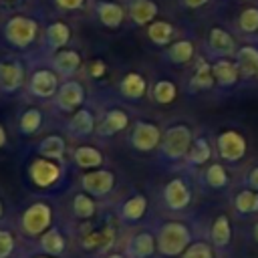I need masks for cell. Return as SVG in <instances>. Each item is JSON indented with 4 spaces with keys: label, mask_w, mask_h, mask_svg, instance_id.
<instances>
[{
    "label": "cell",
    "mask_w": 258,
    "mask_h": 258,
    "mask_svg": "<svg viewBox=\"0 0 258 258\" xmlns=\"http://www.w3.org/2000/svg\"><path fill=\"white\" fill-rule=\"evenodd\" d=\"M189 246V230L181 222H167L157 232V250L163 256H179Z\"/></svg>",
    "instance_id": "obj_1"
},
{
    "label": "cell",
    "mask_w": 258,
    "mask_h": 258,
    "mask_svg": "<svg viewBox=\"0 0 258 258\" xmlns=\"http://www.w3.org/2000/svg\"><path fill=\"white\" fill-rule=\"evenodd\" d=\"M50 224H52V210L44 202L30 204L20 218V226H22L24 234L30 238H40L50 228Z\"/></svg>",
    "instance_id": "obj_2"
},
{
    "label": "cell",
    "mask_w": 258,
    "mask_h": 258,
    "mask_svg": "<svg viewBox=\"0 0 258 258\" xmlns=\"http://www.w3.org/2000/svg\"><path fill=\"white\" fill-rule=\"evenodd\" d=\"M38 32V24L32 18L26 16H12L6 26H4V36L10 44H14L16 48H26L30 46V42L36 38Z\"/></svg>",
    "instance_id": "obj_3"
},
{
    "label": "cell",
    "mask_w": 258,
    "mask_h": 258,
    "mask_svg": "<svg viewBox=\"0 0 258 258\" xmlns=\"http://www.w3.org/2000/svg\"><path fill=\"white\" fill-rule=\"evenodd\" d=\"M191 147V131L185 125H173L165 131L163 141H161V149L169 159H179L183 155H187Z\"/></svg>",
    "instance_id": "obj_4"
},
{
    "label": "cell",
    "mask_w": 258,
    "mask_h": 258,
    "mask_svg": "<svg viewBox=\"0 0 258 258\" xmlns=\"http://www.w3.org/2000/svg\"><path fill=\"white\" fill-rule=\"evenodd\" d=\"M81 185L83 189L89 194V196H95V198H103L107 196L113 185H115V175L113 171L109 169H93V171H87L83 177H81Z\"/></svg>",
    "instance_id": "obj_5"
},
{
    "label": "cell",
    "mask_w": 258,
    "mask_h": 258,
    "mask_svg": "<svg viewBox=\"0 0 258 258\" xmlns=\"http://www.w3.org/2000/svg\"><path fill=\"white\" fill-rule=\"evenodd\" d=\"M28 175L32 179L34 185L38 187H50L58 177H60V167L46 157H38L30 163L28 167Z\"/></svg>",
    "instance_id": "obj_6"
},
{
    "label": "cell",
    "mask_w": 258,
    "mask_h": 258,
    "mask_svg": "<svg viewBox=\"0 0 258 258\" xmlns=\"http://www.w3.org/2000/svg\"><path fill=\"white\" fill-rule=\"evenodd\" d=\"M218 151L228 161H238L246 153V141L238 131H224L218 137Z\"/></svg>",
    "instance_id": "obj_7"
},
{
    "label": "cell",
    "mask_w": 258,
    "mask_h": 258,
    "mask_svg": "<svg viewBox=\"0 0 258 258\" xmlns=\"http://www.w3.org/2000/svg\"><path fill=\"white\" fill-rule=\"evenodd\" d=\"M161 139V133L157 129V125L153 123H145V121H139L131 133V145L139 151H151L157 147Z\"/></svg>",
    "instance_id": "obj_8"
},
{
    "label": "cell",
    "mask_w": 258,
    "mask_h": 258,
    "mask_svg": "<svg viewBox=\"0 0 258 258\" xmlns=\"http://www.w3.org/2000/svg\"><path fill=\"white\" fill-rule=\"evenodd\" d=\"M85 101V89L81 83L77 81H67L62 83V87L56 91V103L62 111H71L75 113L79 109V105Z\"/></svg>",
    "instance_id": "obj_9"
},
{
    "label": "cell",
    "mask_w": 258,
    "mask_h": 258,
    "mask_svg": "<svg viewBox=\"0 0 258 258\" xmlns=\"http://www.w3.org/2000/svg\"><path fill=\"white\" fill-rule=\"evenodd\" d=\"M58 91L56 75L48 69H40L30 79V93L36 97H52Z\"/></svg>",
    "instance_id": "obj_10"
},
{
    "label": "cell",
    "mask_w": 258,
    "mask_h": 258,
    "mask_svg": "<svg viewBox=\"0 0 258 258\" xmlns=\"http://www.w3.org/2000/svg\"><path fill=\"white\" fill-rule=\"evenodd\" d=\"M155 250H157V238H153L149 232L135 234L127 244L129 258H151Z\"/></svg>",
    "instance_id": "obj_11"
},
{
    "label": "cell",
    "mask_w": 258,
    "mask_h": 258,
    "mask_svg": "<svg viewBox=\"0 0 258 258\" xmlns=\"http://www.w3.org/2000/svg\"><path fill=\"white\" fill-rule=\"evenodd\" d=\"M163 198L171 210H183L191 200L189 189L181 179H171L163 189Z\"/></svg>",
    "instance_id": "obj_12"
},
{
    "label": "cell",
    "mask_w": 258,
    "mask_h": 258,
    "mask_svg": "<svg viewBox=\"0 0 258 258\" xmlns=\"http://www.w3.org/2000/svg\"><path fill=\"white\" fill-rule=\"evenodd\" d=\"M38 244H40L42 254H48V256H52V258L60 256V254L64 252V246H67L64 236L60 234V230H58V228H52V226L40 236Z\"/></svg>",
    "instance_id": "obj_13"
},
{
    "label": "cell",
    "mask_w": 258,
    "mask_h": 258,
    "mask_svg": "<svg viewBox=\"0 0 258 258\" xmlns=\"http://www.w3.org/2000/svg\"><path fill=\"white\" fill-rule=\"evenodd\" d=\"M129 16L135 24H147L157 16V4L153 0H131L129 2Z\"/></svg>",
    "instance_id": "obj_14"
},
{
    "label": "cell",
    "mask_w": 258,
    "mask_h": 258,
    "mask_svg": "<svg viewBox=\"0 0 258 258\" xmlns=\"http://www.w3.org/2000/svg\"><path fill=\"white\" fill-rule=\"evenodd\" d=\"M24 81V71L18 62H0V87L4 91H16Z\"/></svg>",
    "instance_id": "obj_15"
},
{
    "label": "cell",
    "mask_w": 258,
    "mask_h": 258,
    "mask_svg": "<svg viewBox=\"0 0 258 258\" xmlns=\"http://www.w3.org/2000/svg\"><path fill=\"white\" fill-rule=\"evenodd\" d=\"M208 42H210V46H212L214 52L224 54V56H228V54H232V52L236 50V42H234L232 34L226 32L224 28H220V26H214V28L210 30Z\"/></svg>",
    "instance_id": "obj_16"
},
{
    "label": "cell",
    "mask_w": 258,
    "mask_h": 258,
    "mask_svg": "<svg viewBox=\"0 0 258 258\" xmlns=\"http://www.w3.org/2000/svg\"><path fill=\"white\" fill-rule=\"evenodd\" d=\"M113 240H115V232H113V228H103V230H93L91 234H85V238H83V248L85 250H97V252H101V250H107L111 244H113Z\"/></svg>",
    "instance_id": "obj_17"
},
{
    "label": "cell",
    "mask_w": 258,
    "mask_h": 258,
    "mask_svg": "<svg viewBox=\"0 0 258 258\" xmlns=\"http://www.w3.org/2000/svg\"><path fill=\"white\" fill-rule=\"evenodd\" d=\"M238 64H234L232 60H228V58H220V60H216L214 64H212V71H214V79H216V83L218 85H222V87H230V85H234L236 81H238Z\"/></svg>",
    "instance_id": "obj_18"
},
{
    "label": "cell",
    "mask_w": 258,
    "mask_h": 258,
    "mask_svg": "<svg viewBox=\"0 0 258 258\" xmlns=\"http://www.w3.org/2000/svg\"><path fill=\"white\" fill-rule=\"evenodd\" d=\"M97 16L107 28H117L123 22V8L115 2H99L97 4Z\"/></svg>",
    "instance_id": "obj_19"
},
{
    "label": "cell",
    "mask_w": 258,
    "mask_h": 258,
    "mask_svg": "<svg viewBox=\"0 0 258 258\" xmlns=\"http://www.w3.org/2000/svg\"><path fill=\"white\" fill-rule=\"evenodd\" d=\"M145 210H147V198L141 196V194H137V196H131L129 200L123 202V206H121V218L125 222H137V220L143 218Z\"/></svg>",
    "instance_id": "obj_20"
},
{
    "label": "cell",
    "mask_w": 258,
    "mask_h": 258,
    "mask_svg": "<svg viewBox=\"0 0 258 258\" xmlns=\"http://www.w3.org/2000/svg\"><path fill=\"white\" fill-rule=\"evenodd\" d=\"M145 87H147V83H145V79L139 73H127L123 77L119 89H121V95L123 97H127V99H139V97H143Z\"/></svg>",
    "instance_id": "obj_21"
},
{
    "label": "cell",
    "mask_w": 258,
    "mask_h": 258,
    "mask_svg": "<svg viewBox=\"0 0 258 258\" xmlns=\"http://www.w3.org/2000/svg\"><path fill=\"white\" fill-rule=\"evenodd\" d=\"M69 129H71L75 135L85 137V135L93 133V129H95V119H93V115H91L89 111L79 109V111L73 113V117H71V121H69Z\"/></svg>",
    "instance_id": "obj_22"
},
{
    "label": "cell",
    "mask_w": 258,
    "mask_h": 258,
    "mask_svg": "<svg viewBox=\"0 0 258 258\" xmlns=\"http://www.w3.org/2000/svg\"><path fill=\"white\" fill-rule=\"evenodd\" d=\"M38 153H40V157H46V159H52V161L62 159V155H64V139L58 137V135L44 137L40 141V145H38Z\"/></svg>",
    "instance_id": "obj_23"
},
{
    "label": "cell",
    "mask_w": 258,
    "mask_h": 258,
    "mask_svg": "<svg viewBox=\"0 0 258 258\" xmlns=\"http://www.w3.org/2000/svg\"><path fill=\"white\" fill-rule=\"evenodd\" d=\"M52 62H54L56 71H60L62 75H71V73H75L81 67V54L75 52V50H69V48H64V50L60 48L54 54Z\"/></svg>",
    "instance_id": "obj_24"
},
{
    "label": "cell",
    "mask_w": 258,
    "mask_h": 258,
    "mask_svg": "<svg viewBox=\"0 0 258 258\" xmlns=\"http://www.w3.org/2000/svg\"><path fill=\"white\" fill-rule=\"evenodd\" d=\"M238 67L242 71V75L252 77L258 75V48L254 46H242L238 50Z\"/></svg>",
    "instance_id": "obj_25"
},
{
    "label": "cell",
    "mask_w": 258,
    "mask_h": 258,
    "mask_svg": "<svg viewBox=\"0 0 258 258\" xmlns=\"http://www.w3.org/2000/svg\"><path fill=\"white\" fill-rule=\"evenodd\" d=\"M71 38V28L64 22H52L46 28V44L50 48H62Z\"/></svg>",
    "instance_id": "obj_26"
},
{
    "label": "cell",
    "mask_w": 258,
    "mask_h": 258,
    "mask_svg": "<svg viewBox=\"0 0 258 258\" xmlns=\"http://www.w3.org/2000/svg\"><path fill=\"white\" fill-rule=\"evenodd\" d=\"M214 83H216V79H214L212 67H210L204 58H200V60H198V67H196V73H194V77H191V89H194V91L210 89Z\"/></svg>",
    "instance_id": "obj_27"
},
{
    "label": "cell",
    "mask_w": 258,
    "mask_h": 258,
    "mask_svg": "<svg viewBox=\"0 0 258 258\" xmlns=\"http://www.w3.org/2000/svg\"><path fill=\"white\" fill-rule=\"evenodd\" d=\"M75 161L79 167H85V169H95L103 163V155L99 149L95 147H89V145H83V147H77L75 151Z\"/></svg>",
    "instance_id": "obj_28"
},
{
    "label": "cell",
    "mask_w": 258,
    "mask_h": 258,
    "mask_svg": "<svg viewBox=\"0 0 258 258\" xmlns=\"http://www.w3.org/2000/svg\"><path fill=\"white\" fill-rule=\"evenodd\" d=\"M147 36L151 38V42L163 46L173 38V26L165 20H153L147 28Z\"/></svg>",
    "instance_id": "obj_29"
},
{
    "label": "cell",
    "mask_w": 258,
    "mask_h": 258,
    "mask_svg": "<svg viewBox=\"0 0 258 258\" xmlns=\"http://www.w3.org/2000/svg\"><path fill=\"white\" fill-rule=\"evenodd\" d=\"M127 121L129 119L121 109H113V111L107 113V117H105V121H103L99 131L103 135H115V133H119V131H123L127 127Z\"/></svg>",
    "instance_id": "obj_30"
},
{
    "label": "cell",
    "mask_w": 258,
    "mask_h": 258,
    "mask_svg": "<svg viewBox=\"0 0 258 258\" xmlns=\"http://www.w3.org/2000/svg\"><path fill=\"white\" fill-rule=\"evenodd\" d=\"M194 56V44L189 40H177L167 48V58L175 64H185Z\"/></svg>",
    "instance_id": "obj_31"
},
{
    "label": "cell",
    "mask_w": 258,
    "mask_h": 258,
    "mask_svg": "<svg viewBox=\"0 0 258 258\" xmlns=\"http://www.w3.org/2000/svg\"><path fill=\"white\" fill-rule=\"evenodd\" d=\"M73 214L79 218V220H89L95 216V202H93V196H89L87 191L85 194H77L73 198Z\"/></svg>",
    "instance_id": "obj_32"
},
{
    "label": "cell",
    "mask_w": 258,
    "mask_h": 258,
    "mask_svg": "<svg viewBox=\"0 0 258 258\" xmlns=\"http://www.w3.org/2000/svg\"><path fill=\"white\" fill-rule=\"evenodd\" d=\"M210 155H212V149H210L208 139H204V137L196 139V141L191 143L189 151H187V159H189V163H196V165L206 163V161L210 159Z\"/></svg>",
    "instance_id": "obj_33"
},
{
    "label": "cell",
    "mask_w": 258,
    "mask_h": 258,
    "mask_svg": "<svg viewBox=\"0 0 258 258\" xmlns=\"http://www.w3.org/2000/svg\"><path fill=\"white\" fill-rule=\"evenodd\" d=\"M175 95H177V89H175V85L171 81H157L153 85V99L157 103H161V105L171 103L175 99Z\"/></svg>",
    "instance_id": "obj_34"
},
{
    "label": "cell",
    "mask_w": 258,
    "mask_h": 258,
    "mask_svg": "<svg viewBox=\"0 0 258 258\" xmlns=\"http://www.w3.org/2000/svg\"><path fill=\"white\" fill-rule=\"evenodd\" d=\"M40 123H42L40 111H38V109H26V111L22 113V117H20V131L26 133V135L36 133L38 127H40Z\"/></svg>",
    "instance_id": "obj_35"
},
{
    "label": "cell",
    "mask_w": 258,
    "mask_h": 258,
    "mask_svg": "<svg viewBox=\"0 0 258 258\" xmlns=\"http://www.w3.org/2000/svg\"><path fill=\"white\" fill-rule=\"evenodd\" d=\"M212 240L216 242V246H226L230 242V222L226 216L216 218L212 226Z\"/></svg>",
    "instance_id": "obj_36"
},
{
    "label": "cell",
    "mask_w": 258,
    "mask_h": 258,
    "mask_svg": "<svg viewBox=\"0 0 258 258\" xmlns=\"http://www.w3.org/2000/svg\"><path fill=\"white\" fill-rule=\"evenodd\" d=\"M236 208L244 214H252L258 210V194L252 189H244L236 196Z\"/></svg>",
    "instance_id": "obj_37"
},
{
    "label": "cell",
    "mask_w": 258,
    "mask_h": 258,
    "mask_svg": "<svg viewBox=\"0 0 258 258\" xmlns=\"http://www.w3.org/2000/svg\"><path fill=\"white\" fill-rule=\"evenodd\" d=\"M238 24H240V28H242L244 32H256V30H258V8L250 6V8L242 10Z\"/></svg>",
    "instance_id": "obj_38"
},
{
    "label": "cell",
    "mask_w": 258,
    "mask_h": 258,
    "mask_svg": "<svg viewBox=\"0 0 258 258\" xmlns=\"http://www.w3.org/2000/svg\"><path fill=\"white\" fill-rule=\"evenodd\" d=\"M206 181H208L212 187H222V185H226V181H228L226 169H224L220 163L210 165L208 171H206Z\"/></svg>",
    "instance_id": "obj_39"
},
{
    "label": "cell",
    "mask_w": 258,
    "mask_h": 258,
    "mask_svg": "<svg viewBox=\"0 0 258 258\" xmlns=\"http://www.w3.org/2000/svg\"><path fill=\"white\" fill-rule=\"evenodd\" d=\"M181 258H212V250L208 244L204 242H196L191 246L185 248V252L181 254Z\"/></svg>",
    "instance_id": "obj_40"
},
{
    "label": "cell",
    "mask_w": 258,
    "mask_h": 258,
    "mask_svg": "<svg viewBox=\"0 0 258 258\" xmlns=\"http://www.w3.org/2000/svg\"><path fill=\"white\" fill-rule=\"evenodd\" d=\"M14 252V236L8 230H0V258H8Z\"/></svg>",
    "instance_id": "obj_41"
},
{
    "label": "cell",
    "mask_w": 258,
    "mask_h": 258,
    "mask_svg": "<svg viewBox=\"0 0 258 258\" xmlns=\"http://www.w3.org/2000/svg\"><path fill=\"white\" fill-rule=\"evenodd\" d=\"M56 4L62 10H77V8H81L85 4V0H56Z\"/></svg>",
    "instance_id": "obj_42"
},
{
    "label": "cell",
    "mask_w": 258,
    "mask_h": 258,
    "mask_svg": "<svg viewBox=\"0 0 258 258\" xmlns=\"http://www.w3.org/2000/svg\"><path fill=\"white\" fill-rule=\"evenodd\" d=\"M89 73H91L93 77H103V73H105V64H103V60H95V62H91Z\"/></svg>",
    "instance_id": "obj_43"
},
{
    "label": "cell",
    "mask_w": 258,
    "mask_h": 258,
    "mask_svg": "<svg viewBox=\"0 0 258 258\" xmlns=\"http://www.w3.org/2000/svg\"><path fill=\"white\" fill-rule=\"evenodd\" d=\"M248 181H250V185H252V187H256V189H258V167H254V169L250 171Z\"/></svg>",
    "instance_id": "obj_44"
},
{
    "label": "cell",
    "mask_w": 258,
    "mask_h": 258,
    "mask_svg": "<svg viewBox=\"0 0 258 258\" xmlns=\"http://www.w3.org/2000/svg\"><path fill=\"white\" fill-rule=\"evenodd\" d=\"M187 8H200V6H204V4H208V0H181Z\"/></svg>",
    "instance_id": "obj_45"
},
{
    "label": "cell",
    "mask_w": 258,
    "mask_h": 258,
    "mask_svg": "<svg viewBox=\"0 0 258 258\" xmlns=\"http://www.w3.org/2000/svg\"><path fill=\"white\" fill-rule=\"evenodd\" d=\"M4 143H6V131H4V127L0 125V147H4Z\"/></svg>",
    "instance_id": "obj_46"
},
{
    "label": "cell",
    "mask_w": 258,
    "mask_h": 258,
    "mask_svg": "<svg viewBox=\"0 0 258 258\" xmlns=\"http://www.w3.org/2000/svg\"><path fill=\"white\" fill-rule=\"evenodd\" d=\"M105 258H125V254H119V252H113V254H107Z\"/></svg>",
    "instance_id": "obj_47"
},
{
    "label": "cell",
    "mask_w": 258,
    "mask_h": 258,
    "mask_svg": "<svg viewBox=\"0 0 258 258\" xmlns=\"http://www.w3.org/2000/svg\"><path fill=\"white\" fill-rule=\"evenodd\" d=\"M32 258H52V256H48V254H38V256H32Z\"/></svg>",
    "instance_id": "obj_48"
},
{
    "label": "cell",
    "mask_w": 258,
    "mask_h": 258,
    "mask_svg": "<svg viewBox=\"0 0 258 258\" xmlns=\"http://www.w3.org/2000/svg\"><path fill=\"white\" fill-rule=\"evenodd\" d=\"M2 214H4V206H2V202H0V218H2Z\"/></svg>",
    "instance_id": "obj_49"
},
{
    "label": "cell",
    "mask_w": 258,
    "mask_h": 258,
    "mask_svg": "<svg viewBox=\"0 0 258 258\" xmlns=\"http://www.w3.org/2000/svg\"><path fill=\"white\" fill-rule=\"evenodd\" d=\"M254 234H256V238H258V224H256V228H254Z\"/></svg>",
    "instance_id": "obj_50"
},
{
    "label": "cell",
    "mask_w": 258,
    "mask_h": 258,
    "mask_svg": "<svg viewBox=\"0 0 258 258\" xmlns=\"http://www.w3.org/2000/svg\"><path fill=\"white\" fill-rule=\"evenodd\" d=\"M256 77H258V75H256Z\"/></svg>",
    "instance_id": "obj_51"
}]
</instances>
